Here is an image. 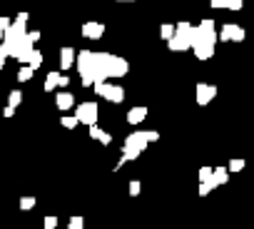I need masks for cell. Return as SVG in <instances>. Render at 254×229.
Instances as JSON below:
<instances>
[{"instance_id":"5b68a950","label":"cell","mask_w":254,"mask_h":229,"mask_svg":"<svg viewBox=\"0 0 254 229\" xmlns=\"http://www.w3.org/2000/svg\"><path fill=\"white\" fill-rule=\"evenodd\" d=\"M25 23H10L8 28H5V33H3V40H0V48L5 50V55L8 57H13V53H15V48H18V43L25 38Z\"/></svg>"},{"instance_id":"83f0119b","label":"cell","mask_w":254,"mask_h":229,"mask_svg":"<svg viewBox=\"0 0 254 229\" xmlns=\"http://www.w3.org/2000/svg\"><path fill=\"white\" fill-rule=\"evenodd\" d=\"M140 192H142V184H140L137 179H132V182H130V197H137Z\"/></svg>"},{"instance_id":"8fae6325","label":"cell","mask_w":254,"mask_h":229,"mask_svg":"<svg viewBox=\"0 0 254 229\" xmlns=\"http://www.w3.org/2000/svg\"><path fill=\"white\" fill-rule=\"evenodd\" d=\"M105 35V25L102 23H85L82 25V38L87 40H100Z\"/></svg>"},{"instance_id":"3957f363","label":"cell","mask_w":254,"mask_h":229,"mask_svg":"<svg viewBox=\"0 0 254 229\" xmlns=\"http://www.w3.org/2000/svg\"><path fill=\"white\" fill-rule=\"evenodd\" d=\"M192 35H194V28L190 23H177L172 38L167 40V48L172 53H185V50L192 48Z\"/></svg>"},{"instance_id":"f546056e","label":"cell","mask_w":254,"mask_h":229,"mask_svg":"<svg viewBox=\"0 0 254 229\" xmlns=\"http://www.w3.org/2000/svg\"><path fill=\"white\" fill-rule=\"evenodd\" d=\"M10 25V18H5V15H0V40H3V33H5V28Z\"/></svg>"},{"instance_id":"5bb4252c","label":"cell","mask_w":254,"mask_h":229,"mask_svg":"<svg viewBox=\"0 0 254 229\" xmlns=\"http://www.w3.org/2000/svg\"><path fill=\"white\" fill-rule=\"evenodd\" d=\"M244 0H212V8L217 10H242Z\"/></svg>"},{"instance_id":"ffe728a7","label":"cell","mask_w":254,"mask_h":229,"mask_svg":"<svg viewBox=\"0 0 254 229\" xmlns=\"http://www.w3.org/2000/svg\"><path fill=\"white\" fill-rule=\"evenodd\" d=\"M58 75H60V72H50V75L45 77V85H43L45 92H53V90L58 87Z\"/></svg>"},{"instance_id":"8992f818","label":"cell","mask_w":254,"mask_h":229,"mask_svg":"<svg viewBox=\"0 0 254 229\" xmlns=\"http://www.w3.org/2000/svg\"><path fill=\"white\" fill-rule=\"evenodd\" d=\"M80 72V80L85 87H92V50H80L75 53V62H72Z\"/></svg>"},{"instance_id":"4fadbf2b","label":"cell","mask_w":254,"mask_h":229,"mask_svg":"<svg viewBox=\"0 0 254 229\" xmlns=\"http://www.w3.org/2000/svg\"><path fill=\"white\" fill-rule=\"evenodd\" d=\"M87 130H90V137H92V140H97L100 145H105V147H107V145H112V135H110V132L100 130L97 125H90Z\"/></svg>"},{"instance_id":"4dcf8cb0","label":"cell","mask_w":254,"mask_h":229,"mask_svg":"<svg viewBox=\"0 0 254 229\" xmlns=\"http://www.w3.org/2000/svg\"><path fill=\"white\" fill-rule=\"evenodd\" d=\"M145 135H147V142H150V145H152V142H157V140H160V132H157V130H147V132H145Z\"/></svg>"},{"instance_id":"74e56055","label":"cell","mask_w":254,"mask_h":229,"mask_svg":"<svg viewBox=\"0 0 254 229\" xmlns=\"http://www.w3.org/2000/svg\"><path fill=\"white\" fill-rule=\"evenodd\" d=\"M125 165H127V160H125V157H120V160H117V165H115V172H117V170H122Z\"/></svg>"},{"instance_id":"cb8c5ba5","label":"cell","mask_w":254,"mask_h":229,"mask_svg":"<svg viewBox=\"0 0 254 229\" xmlns=\"http://www.w3.org/2000/svg\"><path fill=\"white\" fill-rule=\"evenodd\" d=\"M35 204H38L35 197H20V209H23V212H30Z\"/></svg>"},{"instance_id":"1f68e13d","label":"cell","mask_w":254,"mask_h":229,"mask_svg":"<svg viewBox=\"0 0 254 229\" xmlns=\"http://www.w3.org/2000/svg\"><path fill=\"white\" fill-rule=\"evenodd\" d=\"M212 177V167H202L199 170V182H204V179H209Z\"/></svg>"},{"instance_id":"6da1fadb","label":"cell","mask_w":254,"mask_h":229,"mask_svg":"<svg viewBox=\"0 0 254 229\" xmlns=\"http://www.w3.org/2000/svg\"><path fill=\"white\" fill-rule=\"evenodd\" d=\"M130 65L120 55H110V53H92V85L95 82H105L107 77H125Z\"/></svg>"},{"instance_id":"484cf974","label":"cell","mask_w":254,"mask_h":229,"mask_svg":"<svg viewBox=\"0 0 254 229\" xmlns=\"http://www.w3.org/2000/svg\"><path fill=\"white\" fill-rule=\"evenodd\" d=\"M172 33H175V25H170V23H165V25L160 28V35H162L165 40H170V38H172Z\"/></svg>"},{"instance_id":"e0dca14e","label":"cell","mask_w":254,"mask_h":229,"mask_svg":"<svg viewBox=\"0 0 254 229\" xmlns=\"http://www.w3.org/2000/svg\"><path fill=\"white\" fill-rule=\"evenodd\" d=\"M212 179H214L217 187L227 184V182H229V172H227V167H212Z\"/></svg>"},{"instance_id":"e575fe53","label":"cell","mask_w":254,"mask_h":229,"mask_svg":"<svg viewBox=\"0 0 254 229\" xmlns=\"http://www.w3.org/2000/svg\"><path fill=\"white\" fill-rule=\"evenodd\" d=\"M13 114H15V107H5L3 110V117H13Z\"/></svg>"},{"instance_id":"d6a6232c","label":"cell","mask_w":254,"mask_h":229,"mask_svg":"<svg viewBox=\"0 0 254 229\" xmlns=\"http://www.w3.org/2000/svg\"><path fill=\"white\" fill-rule=\"evenodd\" d=\"M67 82H70V77H67V75H63V72H60V75H58V87H65V85H67Z\"/></svg>"},{"instance_id":"277c9868","label":"cell","mask_w":254,"mask_h":229,"mask_svg":"<svg viewBox=\"0 0 254 229\" xmlns=\"http://www.w3.org/2000/svg\"><path fill=\"white\" fill-rule=\"evenodd\" d=\"M147 135L145 132H132V135H127L125 137V145H122V157L127 160V162H132V160H137L145 150H147Z\"/></svg>"},{"instance_id":"52a82bcc","label":"cell","mask_w":254,"mask_h":229,"mask_svg":"<svg viewBox=\"0 0 254 229\" xmlns=\"http://www.w3.org/2000/svg\"><path fill=\"white\" fill-rule=\"evenodd\" d=\"M95 87V92L100 95V97H105L107 102H115V105H120L122 100H125V90L120 87V85H112V82H95L92 85Z\"/></svg>"},{"instance_id":"7402d4cb","label":"cell","mask_w":254,"mask_h":229,"mask_svg":"<svg viewBox=\"0 0 254 229\" xmlns=\"http://www.w3.org/2000/svg\"><path fill=\"white\" fill-rule=\"evenodd\" d=\"M23 102V92L20 90H13L10 95H8V107H18Z\"/></svg>"},{"instance_id":"ac0fdd59","label":"cell","mask_w":254,"mask_h":229,"mask_svg":"<svg viewBox=\"0 0 254 229\" xmlns=\"http://www.w3.org/2000/svg\"><path fill=\"white\" fill-rule=\"evenodd\" d=\"M43 65V53H38V50H33L30 53V57H28V67H33V70H38Z\"/></svg>"},{"instance_id":"7a4b0ae2","label":"cell","mask_w":254,"mask_h":229,"mask_svg":"<svg viewBox=\"0 0 254 229\" xmlns=\"http://www.w3.org/2000/svg\"><path fill=\"white\" fill-rule=\"evenodd\" d=\"M214 43H217V33H214V23L212 20H202L197 28H194V35H192V48L194 55L199 60H209L214 55Z\"/></svg>"},{"instance_id":"f35d334b","label":"cell","mask_w":254,"mask_h":229,"mask_svg":"<svg viewBox=\"0 0 254 229\" xmlns=\"http://www.w3.org/2000/svg\"><path fill=\"white\" fill-rule=\"evenodd\" d=\"M120 3H132V0H120Z\"/></svg>"},{"instance_id":"d590c367","label":"cell","mask_w":254,"mask_h":229,"mask_svg":"<svg viewBox=\"0 0 254 229\" xmlns=\"http://www.w3.org/2000/svg\"><path fill=\"white\" fill-rule=\"evenodd\" d=\"M5 60H8V55H5V50H3V48H0V70H3Z\"/></svg>"},{"instance_id":"603a6c76","label":"cell","mask_w":254,"mask_h":229,"mask_svg":"<svg viewBox=\"0 0 254 229\" xmlns=\"http://www.w3.org/2000/svg\"><path fill=\"white\" fill-rule=\"evenodd\" d=\"M244 165H247V162H244L242 157H234V160L229 162V167H227V172H242V170H244Z\"/></svg>"},{"instance_id":"836d02e7","label":"cell","mask_w":254,"mask_h":229,"mask_svg":"<svg viewBox=\"0 0 254 229\" xmlns=\"http://www.w3.org/2000/svg\"><path fill=\"white\" fill-rule=\"evenodd\" d=\"M28 38H30L33 43H38V40H40V30H33V33H28Z\"/></svg>"},{"instance_id":"2e32d148","label":"cell","mask_w":254,"mask_h":229,"mask_svg":"<svg viewBox=\"0 0 254 229\" xmlns=\"http://www.w3.org/2000/svg\"><path fill=\"white\" fill-rule=\"evenodd\" d=\"M72 62H75V50H72V48H63V50H60V67H63V70H70Z\"/></svg>"},{"instance_id":"4316f807","label":"cell","mask_w":254,"mask_h":229,"mask_svg":"<svg viewBox=\"0 0 254 229\" xmlns=\"http://www.w3.org/2000/svg\"><path fill=\"white\" fill-rule=\"evenodd\" d=\"M60 122H63V127H65V130H75V127L80 125V122H77L75 117H63Z\"/></svg>"},{"instance_id":"44dd1931","label":"cell","mask_w":254,"mask_h":229,"mask_svg":"<svg viewBox=\"0 0 254 229\" xmlns=\"http://www.w3.org/2000/svg\"><path fill=\"white\" fill-rule=\"evenodd\" d=\"M212 189H217V184H214V179L209 177V179H204V182H199V197H207Z\"/></svg>"},{"instance_id":"8d00e7d4","label":"cell","mask_w":254,"mask_h":229,"mask_svg":"<svg viewBox=\"0 0 254 229\" xmlns=\"http://www.w3.org/2000/svg\"><path fill=\"white\" fill-rule=\"evenodd\" d=\"M28 18H30L28 13H18V18H15V20H18V23H28Z\"/></svg>"},{"instance_id":"d6986e66","label":"cell","mask_w":254,"mask_h":229,"mask_svg":"<svg viewBox=\"0 0 254 229\" xmlns=\"http://www.w3.org/2000/svg\"><path fill=\"white\" fill-rule=\"evenodd\" d=\"M33 75H35V70H33V67H28V65H23V67H20V72H18V82H30V80H33Z\"/></svg>"},{"instance_id":"9a60e30c","label":"cell","mask_w":254,"mask_h":229,"mask_svg":"<svg viewBox=\"0 0 254 229\" xmlns=\"http://www.w3.org/2000/svg\"><path fill=\"white\" fill-rule=\"evenodd\" d=\"M55 105H58V110L67 112V110L75 105V97H72L70 92H58V95H55Z\"/></svg>"},{"instance_id":"30bf717a","label":"cell","mask_w":254,"mask_h":229,"mask_svg":"<svg viewBox=\"0 0 254 229\" xmlns=\"http://www.w3.org/2000/svg\"><path fill=\"white\" fill-rule=\"evenodd\" d=\"M194 97H197V105H209L214 97H217V87L214 85H207V82H199L197 87H194Z\"/></svg>"},{"instance_id":"9c48e42d","label":"cell","mask_w":254,"mask_h":229,"mask_svg":"<svg viewBox=\"0 0 254 229\" xmlns=\"http://www.w3.org/2000/svg\"><path fill=\"white\" fill-rule=\"evenodd\" d=\"M244 28H239V25H232V23H227L222 30H219V40H224V43H242L244 40Z\"/></svg>"},{"instance_id":"7c38bea8","label":"cell","mask_w":254,"mask_h":229,"mask_svg":"<svg viewBox=\"0 0 254 229\" xmlns=\"http://www.w3.org/2000/svg\"><path fill=\"white\" fill-rule=\"evenodd\" d=\"M147 114H150V110L145 105H137V107H132L130 112H127V122H130V125H140V122L147 120Z\"/></svg>"},{"instance_id":"f1b7e54d","label":"cell","mask_w":254,"mask_h":229,"mask_svg":"<svg viewBox=\"0 0 254 229\" xmlns=\"http://www.w3.org/2000/svg\"><path fill=\"white\" fill-rule=\"evenodd\" d=\"M55 227H58V217H45L43 229H55Z\"/></svg>"},{"instance_id":"d4e9b609","label":"cell","mask_w":254,"mask_h":229,"mask_svg":"<svg viewBox=\"0 0 254 229\" xmlns=\"http://www.w3.org/2000/svg\"><path fill=\"white\" fill-rule=\"evenodd\" d=\"M67 229H85V219H82V217H70Z\"/></svg>"},{"instance_id":"ba28073f","label":"cell","mask_w":254,"mask_h":229,"mask_svg":"<svg viewBox=\"0 0 254 229\" xmlns=\"http://www.w3.org/2000/svg\"><path fill=\"white\" fill-rule=\"evenodd\" d=\"M97 114H100V110H97V105L95 102H80L77 107H75V120L77 122H82V125H97Z\"/></svg>"}]
</instances>
